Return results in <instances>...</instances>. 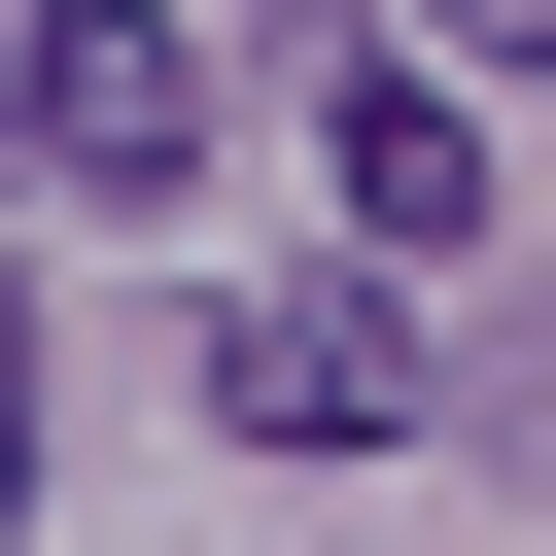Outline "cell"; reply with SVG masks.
<instances>
[{
	"mask_svg": "<svg viewBox=\"0 0 556 556\" xmlns=\"http://www.w3.org/2000/svg\"><path fill=\"white\" fill-rule=\"evenodd\" d=\"M0 174L174 208V174H208V35H139V0H0Z\"/></svg>",
	"mask_w": 556,
	"mask_h": 556,
	"instance_id": "1",
	"label": "cell"
},
{
	"mask_svg": "<svg viewBox=\"0 0 556 556\" xmlns=\"http://www.w3.org/2000/svg\"><path fill=\"white\" fill-rule=\"evenodd\" d=\"M417 35H452V70H556V0H417Z\"/></svg>",
	"mask_w": 556,
	"mask_h": 556,
	"instance_id": "4",
	"label": "cell"
},
{
	"mask_svg": "<svg viewBox=\"0 0 556 556\" xmlns=\"http://www.w3.org/2000/svg\"><path fill=\"white\" fill-rule=\"evenodd\" d=\"M0 521H35V313H0Z\"/></svg>",
	"mask_w": 556,
	"mask_h": 556,
	"instance_id": "5",
	"label": "cell"
},
{
	"mask_svg": "<svg viewBox=\"0 0 556 556\" xmlns=\"http://www.w3.org/2000/svg\"><path fill=\"white\" fill-rule=\"evenodd\" d=\"M208 417H243V452H382V417H417V313H382V278H208Z\"/></svg>",
	"mask_w": 556,
	"mask_h": 556,
	"instance_id": "2",
	"label": "cell"
},
{
	"mask_svg": "<svg viewBox=\"0 0 556 556\" xmlns=\"http://www.w3.org/2000/svg\"><path fill=\"white\" fill-rule=\"evenodd\" d=\"M313 174H348V243L417 278V243H486V139H452V70H313Z\"/></svg>",
	"mask_w": 556,
	"mask_h": 556,
	"instance_id": "3",
	"label": "cell"
}]
</instances>
